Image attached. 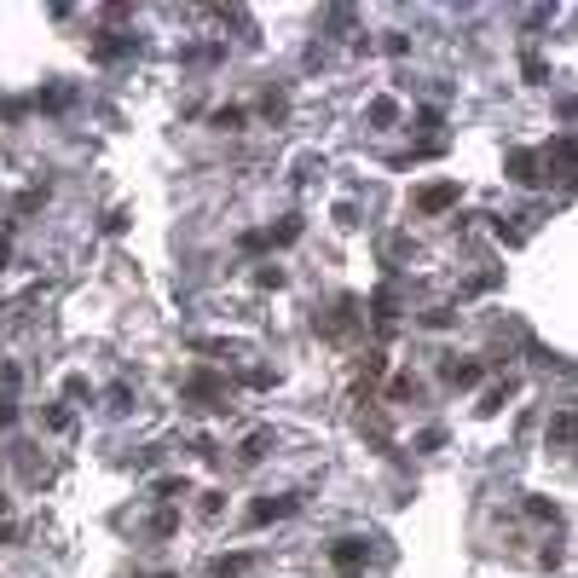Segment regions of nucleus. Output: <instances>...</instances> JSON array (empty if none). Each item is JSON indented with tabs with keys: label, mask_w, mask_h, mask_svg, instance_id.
Returning <instances> with one entry per match:
<instances>
[{
	"label": "nucleus",
	"mask_w": 578,
	"mask_h": 578,
	"mask_svg": "<svg viewBox=\"0 0 578 578\" xmlns=\"http://www.w3.org/2000/svg\"><path fill=\"white\" fill-rule=\"evenodd\" d=\"M451 203H458V185H428V192L411 197V209H417V215H440V209H451Z\"/></svg>",
	"instance_id": "1"
},
{
	"label": "nucleus",
	"mask_w": 578,
	"mask_h": 578,
	"mask_svg": "<svg viewBox=\"0 0 578 578\" xmlns=\"http://www.w3.org/2000/svg\"><path fill=\"white\" fill-rule=\"evenodd\" d=\"M289 509H296V498H278V504H255V509H250V521L261 527V521H278V515H289Z\"/></svg>",
	"instance_id": "2"
},
{
	"label": "nucleus",
	"mask_w": 578,
	"mask_h": 578,
	"mask_svg": "<svg viewBox=\"0 0 578 578\" xmlns=\"http://www.w3.org/2000/svg\"><path fill=\"white\" fill-rule=\"evenodd\" d=\"M532 169H539V162H532V151H515V157H509V174L521 180V185H532V180H539Z\"/></svg>",
	"instance_id": "3"
},
{
	"label": "nucleus",
	"mask_w": 578,
	"mask_h": 578,
	"mask_svg": "<svg viewBox=\"0 0 578 578\" xmlns=\"http://www.w3.org/2000/svg\"><path fill=\"white\" fill-rule=\"evenodd\" d=\"M336 562H342V567L365 562V539H342V544H336Z\"/></svg>",
	"instance_id": "4"
},
{
	"label": "nucleus",
	"mask_w": 578,
	"mask_h": 578,
	"mask_svg": "<svg viewBox=\"0 0 578 578\" xmlns=\"http://www.w3.org/2000/svg\"><path fill=\"white\" fill-rule=\"evenodd\" d=\"M243 567H250V555H220V562H215V578H232V573H243Z\"/></svg>",
	"instance_id": "5"
},
{
	"label": "nucleus",
	"mask_w": 578,
	"mask_h": 578,
	"mask_svg": "<svg viewBox=\"0 0 578 578\" xmlns=\"http://www.w3.org/2000/svg\"><path fill=\"white\" fill-rule=\"evenodd\" d=\"M573 434H578V417H555V423H550V446H555V440H573Z\"/></svg>",
	"instance_id": "6"
},
{
	"label": "nucleus",
	"mask_w": 578,
	"mask_h": 578,
	"mask_svg": "<svg viewBox=\"0 0 578 578\" xmlns=\"http://www.w3.org/2000/svg\"><path fill=\"white\" fill-rule=\"evenodd\" d=\"M394 116H400L394 99H377V105H370V122H394Z\"/></svg>",
	"instance_id": "7"
},
{
	"label": "nucleus",
	"mask_w": 578,
	"mask_h": 578,
	"mask_svg": "<svg viewBox=\"0 0 578 578\" xmlns=\"http://www.w3.org/2000/svg\"><path fill=\"white\" fill-rule=\"evenodd\" d=\"M215 128H243V111L232 105V111H215Z\"/></svg>",
	"instance_id": "8"
},
{
	"label": "nucleus",
	"mask_w": 578,
	"mask_h": 578,
	"mask_svg": "<svg viewBox=\"0 0 578 578\" xmlns=\"http://www.w3.org/2000/svg\"><path fill=\"white\" fill-rule=\"evenodd\" d=\"M7 539H12V527H7V521H0V544H7Z\"/></svg>",
	"instance_id": "9"
},
{
	"label": "nucleus",
	"mask_w": 578,
	"mask_h": 578,
	"mask_svg": "<svg viewBox=\"0 0 578 578\" xmlns=\"http://www.w3.org/2000/svg\"><path fill=\"white\" fill-rule=\"evenodd\" d=\"M0 261H7V238H0Z\"/></svg>",
	"instance_id": "10"
},
{
	"label": "nucleus",
	"mask_w": 578,
	"mask_h": 578,
	"mask_svg": "<svg viewBox=\"0 0 578 578\" xmlns=\"http://www.w3.org/2000/svg\"><path fill=\"white\" fill-rule=\"evenodd\" d=\"M0 509H7V498H0Z\"/></svg>",
	"instance_id": "11"
}]
</instances>
